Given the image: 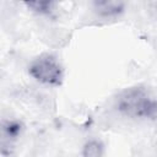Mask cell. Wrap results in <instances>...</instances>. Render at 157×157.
<instances>
[{"mask_svg": "<svg viewBox=\"0 0 157 157\" xmlns=\"http://www.w3.org/2000/svg\"><path fill=\"white\" fill-rule=\"evenodd\" d=\"M114 107L121 115L129 119L153 120L156 118V97L146 86L139 85L123 90L117 96Z\"/></svg>", "mask_w": 157, "mask_h": 157, "instance_id": "obj_1", "label": "cell"}, {"mask_svg": "<svg viewBox=\"0 0 157 157\" xmlns=\"http://www.w3.org/2000/svg\"><path fill=\"white\" fill-rule=\"evenodd\" d=\"M28 74L37 82L45 86H60L64 81V67L59 59L50 53H42L31 60Z\"/></svg>", "mask_w": 157, "mask_h": 157, "instance_id": "obj_2", "label": "cell"}, {"mask_svg": "<svg viewBox=\"0 0 157 157\" xmlns=\"http://www.w3.org/2000/svg\"><path fill=\"white\" fill-rule=\"evenodd\" d=\"M25 134V124L16 118H0V155L13 157Z\"/></svg>", "mask_w": 157, "mask_h": 157, "instance_id": "obj_3", "label": "cell"}, {"mask_svg": "<svg viewBox=\"0 0 157 157\" xmlns=\"http://www.w3.org/2000/svg\"><path fill=\"white\" fill-rule=\"evenodd\" d=\"M93 10L102 17H117L125 10V4L121 1H94Z\"/></svg>", "mask_w": 157, "mask_h": 157, "instance_id": "obj_4", "label": "cell"}, {"mask_svg": "<svg viewBox=\"0 0 157 157\" xmlns=\"http://www.w3.org/2000/svg\"><path fill=\"white\" fill-rule=\"evenodd\" d=\"M104 144L98 139H90L82 146V157H104Z\"/></svg>", "mask_w": 157, "mask_h": 157, "instance_id": "obj_5", "label": "cell"}, {"mask_svg": "<svg viewBox=\"0 0 157 157\" xmlns=\"http://www.w3.org/2000/svg\"><path fill=\"white\" fill-rule=\"evenodd\" d=\"M25 5L28 9H31L33 12L39 15H47V16H50L54 12L56 6V4L53 1H31V2H26Z\"/></svg>", "mask_w": 157, "mask_h": 157, "instance_id": "obj_6", "label": "cell"}]
</instances>
